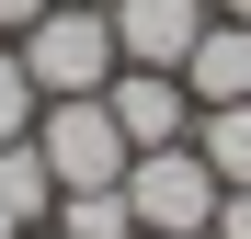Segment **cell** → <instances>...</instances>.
Here are the masks:
<instances>
[{"label": "cell", "instance_id": "1", "mask_svg": "<svg viewBox=\"0 0 251 239\" xmlns=\"http://www.w3.org/2000/svg\"><path fill=\"white\" fill-rule=\"evenodd\" d=\"M12 46H23V68H34V91H46V103L103 91V80L126 68V46H114V12H103V0H46V12L12 34Z\"/></svg>", "mask_w": 251, "mask_h": 239}, {"label": "cell", "instance_id": "2", "mask_svg": "<svg viewBox=\"0 0 251 239\" xmlns=\"http://www.w3.org/2000/svg\"><path fill=\"white\" fill-rule=\"evenodd\" d=\"M126 217L149 239H205L217 228V171H205V148L172 137V148H137L126 159Z\"/></svg>", "mask_w": 251, "mask_h": 239}, {"label": "cell", "instance_id": "3", "mask_svg": "<svg viewBox=\"0 0 251 239\" xmlns=\"http://www.w3.org/2000/svg\"><path fill=\"white\" fill-rule=\"evenodd\" d=\"M34 148H46V171H57V194H92V182H126V159H137L103 91H69V103H34Z\"/></svg>", "mask_w": 251, "mask_h": 239}, {"label": "cell", "instance_id": "4", "mask_svg": "<svg viewBox=\"0 0 251 239\" xmlns=\"http://www.w3.org/2000/svg\"><path fill=\"white\" fill-rule=\"evenodd\" d=\"M103 103H114L126 148H172V137H194V91H183V68H114Z\"/></svg>", "mask_w": 251, "mask_h": 239}, {"label": "cell", "instance_id": "5", "mask_svg": "<svg viewBox=\"0 0 251 239\" xmlns=\"http://www.w3.org/2000/svg\"><path fill=\"white\" fill-rule=\"evenodd\" d=\"M103 12H114L126 68H183L194 34H205V0H103Z\"/></svg>", "mask_w": 251, "mask_h": 239}, {"label": "cell", "instance_id": "6", "mask_svg": "<svg viewBox=\"0 0 251 239\" xmlns=\"http://www.w3.org/2000/svg\"><path fill=\"white\" fill-rule=\"evenodd\" d=\"M183 91H194V114L251 91V23H228L217 0H205V34H194V57H183Z\"/></svg>", "mask_w": 251, "mask_h": 239}, {"label": "cell", "instance_id": "7", "mask_svg": "<svg viewBox=\"0 0 251 239\" xmlns=\"http://www.w3.org/2000/svg\"><path fill=\"white\" fill-rule=\"evenodd\" d=\"M0 217H12V228H46V217H57V171H46V148H34V137L0 148Z\"/></svg>", "mask_w": 251, "mask_h": 239}, {"label": "cell", "instance_id": "8", "mask_svg": "<svg viewBox=\"0 0 251 239\" xmlns=\"http://www.w3.org/2000/svg\"><path fill=\"white\" fill-rule=\"evenodd\" d=\"M194 148H205L217 182H251V91H240V103H205V114H194Z\"/></svg>", "mask_w": 251, "mask_h": 239}, {"label": "cell", "instance_id": "9", "mask_svg": "<svg viewBox=\"0 0 251 239\" xmlns=\"http://www.w3.org/2000/svg\"><path fill=\"white\" fill-rule=\"evenodd\" d=\"M46 228H57V239H126L137 217H126V182H92V194H57Z\"/></svg>", "mask_w": 251, "mask_h": 239}, {"label": "cell", "instance_id": "10", "mask_svg": "<svg viewBox=\"0 0 251 239\" xmlns=\"http://www.w3.org/2000/svg\"><path fill=\"white\" fill-rule=\"evenodd\" d=\"M34 103H46V91H34V68H23V46L0 34V148H12V137H34Z\"/></svg>", "mask_w": 251, "mask_h": 239}, {"label": "cell", "instance_id": "11", "mask_svg": "<svg viewBox=\"0 0 251 239\" xmlns=\"http://www.w3.org/2000/svg\"><path fill=\"white\" fill-rule=\"evenodd\" d=\"M205 239H251V182H217V228Z\"/></svg>", "mask_w": 251, "mask_h": 239}, {"label": "cell", "instance_id": "12", "mask_svg": "<svg viewBox=\"0 0 251 239\" xmlns=\"http://www.w3.org/2000/svg\"><path fill=\"white\" fill-rule=\"evenodd\" d=\"M34 12H46V0H0V34H23V23H34Z\"/></svg>", "mask_w": 251, "mask_h": 239}, {"label": "cell", "instance_id": "13", "mask_svg": "<svg viewBox=\"0 0 251 239\" xmlns=\"http://www.w3.org/2000/svg\"><path fill=\"white\" fill-rule=\"evenodd\" d=\"M217 12H228V23H251V0H217Z\"/></svg>", "mask_w": 251, "mask_h": 239}, {"label": "cell", "instance_id": "14", "mask_svg": "<svg viewBox=\"0 0 251 239\" xmlns=\"http://www.w3.org/2000/svg\"><path fill=\"white\" fill-rule=\"evenodd\" d=\"M0 239H23V228H12V217H0Z\"/></svg>", "mask_w": 251, "mask_h": 239}, {"label": "cell", "instance_id": "15", "mask_svg": "<svg viewBox=\"0 0 251 239\" xmlns=\"http://www.w3.org/2000/svg\"><path fill=\"white\" fill-rule=\"evenodd\" d=\"M23 239H57V228H23Z\"/></svg>", "mask_w": 251, "mask_h": 239}, {"label": "cell", "instance_id": "16", "mask_svg": "<svg viewBox=\"0 0 251 239\" xmlns=\"http://www.w3.org/2000/svg\"><path fill=\"white\" fill-rule=\"evenodd\" d=\"M126 239H149V228H126Z\"/></svg>", "mask_w": 251, "mask_h": 239}]
</instances>
